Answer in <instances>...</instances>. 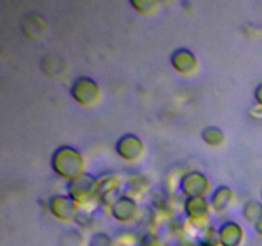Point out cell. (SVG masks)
<instances>
[{
    "instance_id": "1",
    "label": "cell",
    "mask_w": 262,
    "mask_h": 246,
    "mask_svg": "<svg viewBox=\"0 0 262 246\" xmlns=\"http://www.w3.org/2000/svg\"><path fill=\"white\" fill-rule=\"evenodd\" d=\"M61 163L66 164L56 169V171L63 174V176H74L79 169V166H81V159L77 155L76 151L68 150V153H66V149H63V150H60V153H56L54 166Z\"/></svg>"
}]
</instances>
